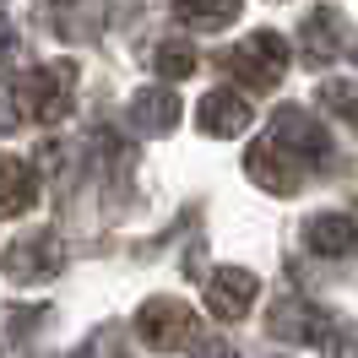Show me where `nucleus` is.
<instances>
[{
  "instance_id": "nucleus-17",
  "label": "nucleus",
  "mask_w": 358,
  "mask_h": 358,
  "mask_svg": "<svg viewBox=\"0 0 358 358\" xmlns=\"http://www.w3.org/2000/svg\"><path fill=\"white\" fill-rule=\"evenodd\" d=\"M44 320H49L44 304H38V310H6V315H0V331L11 336V342H22V336L33 331V326H44Z\"/></svg>"
},
{
  "instance_id": "nucleus-4",
  "label": "nucleus",
  "mask_w": 358,
  "mask_h": 358,
  "mask_svg": "<svg viewBox=\"0 0 358 358\" xmlns=\"http://www.w3.org/2000/svg\"><path fill=\"white\" fill-rule=\"evenodd\" d=\"M60 261H66V245H60V234H49V228H38V234H27V239H17V245L6 250L11 282H44V277L60 271Z\"/></svg>"
},
{
  "instance_id": "nucleus-1",
  "label": "nucleus",
  "mask_w": 358,
  "mask_h": 358,
  "mask_svg": "<svg viewBox=\"0 0 358 358\" xmlns=\"http://www.w3.org/2000/svg\"><path fill=\"white\" fill-rule=\"evenodd\" d=\"M71 98H76V60H55L17 82V109L38 125H60L71 114Z\"/></svg>"
},
{
  "instance_id": "nucleus-9",
  "label": "nucleus",
  "mask_w": 358,
  "mask_h": 358,
  "mask_svg": "<svg viewBox=\"0 0 358 358\" xmlns=\"http://www.w3.org/2000/svg\"><path fill=\"white\" fill-rule=\"evenodd\" d=\"M304 239H310L315 255L342 261V255H353V250H358V223L348 217V212H315L310 223H304Z\"/></svg>"
},
{
  "instance_id": "nucleus-13",
  "label": "nucleus",
  "mask_w": 358,
  "mask_h": 358,
  "mask_svg": "<svg viewBox=\"0 0 358 358\" xmlns=\"http://www.w3.org/2000/svg\"><path fill=\"white\" fill-rule=\"evenodd\" d=\"M33 201H38L33 169L17 163V157H0V217H17V212H27Z\"/></svg>"
},
{
  "instance_id": "nucleus-2",
  "label": "nucleus",
  "mask_w": 358,
  "mask_h": 358,
  "mask_svg": "<svg viewBox=\"0 0 358 358\" xmlns=\"http://www.w3.org/2000/svg\"><path fill=\"white\" fill-rule=\"evenodd\" d=\"M288 38H277V33H250L239 44L228 49V76L234 82H245V87H277L282 76H288Z\"/></svg>"
},
{
  "instance_id": "nucleus-20",
  "label": "nucleus",
  "mask_w": 358,
  "mask_h": 358,
  "mask_svg": "<svg viewBox=\"0 0 358 358\" xmlns=\"http://www.w3.org/2000/svg\"><path fill=\"white\" fill-rule=\"evenodd\" d=\"M196 358H201V353H196ZM206 358H223V353H206Z\"/></svg>"
},
{
  "instance_id": "nucleus-8",
  "label": "nucleus",
  "mask_w": 358,
  "mask_h": 358,
  "mask_svg": "<svg viewBox=\"0 0 358 358\" xmlns=\"http://www.w3.org/2000/svg\"><path fill=\"white\" fill-rule=\"evenodd\" d=\"M271 141H277V147H293L299 157H326L331 152L326 131H320L304 109H293V103H282V109L271 114Z\"/></svg>"
},
{
  "instance_id": "nucleus-11",
  "label": "nucleus",
  "mask_w": 358,
  "mask_h": 358,
  "mask_svg": "<svg viewBox=\"0 0 358 358\" xmlns=\"http://www.w3.org/2000/svg\"><path fill=\"white\" fill-rule=\"evenodd\" d=\"M196 125H201L206 136H245V125H250V103L239 98V92L217 87V92H206V98H201Z\"/></svg>"
},
{
  "instance_id": "nucleus-15",
  "label": "nucleus",
  "mask_w": 358,
  "mask_h": 358,
  "mask_svg": "<svg viewBox=\"0 0 358 358\" xmlns=\"http://www.w3.org/2000/svg\"><path fill=\"white\" fill-rule=\"evenodd\" d=\"M315 103H320L326 114H336V120L358 125V82H348V76H326L320 92H315Z\"/></svg>"
},
{
  "instance_id": "nucleus-6",
  "label": "nucleus",
  "mask_w": 358,
  "mask_h": 358,
  "mask_svg": "<svg viewBox=\"0 0 358 358\" xmlns=\"http://www.w3.org/2000/svg\"><path fill=\"white\" fill-rule=\"evenodd\" d=\"M245 169H250V179H255L261 190H271V196H293V190L304 185L299 157H288V147H277V141H255L245 152Z\"/></svg>"
},
{
  "instance_id": "nucleus-5",
  "label": "nucleus",
  "mask_w": 358,
  "mask_h": 358,
  "mask_svg": "<svg viewBox=\"0 0 358 358\" xmlns=\"http://www.w3.org/2000/svg\"><path fill=\"white\" fill-rule=\"evenodd\" d=\"M266 331L277 342H293V348H304V342H320V336H331V315L310 304V299H277L266 315Z\"/></svg>"
},
{
  "instance_id": "nucleus-21",
  "label": "nucleus",
  "mask_w": 358,
  "mask_h": 358,
  "mask_svg": "<svg viewBox=\"0 0 358 358\" xmlns=\"http://www.w3.org/2000/svg\"><path fill=\"white\" fill-rule=\"evenodd\" d=\"M76 358H92V353H76Z\"/></svg>"
},
{
  "instance_id": "nucleus-12",
  "label": "nucleus",
  "mask_w": 358,
  "mask_h": 358,
  "mask_svg": "<svg viewBox=\"0 0 358 358\" xmlns=\"http://www.w3.org/2000/svg\"><path fill=\"white\" fill-rule=\"evenodd\" d=\"M299 33H304V55H310V60H336V55L348 49V22L336 17L331 6H315Z\"/></svg>"
},
{
  "instance_id": "nucleus-19",
  "label": "nucleus",
  "mask_w": 358,
  "mask_h": 358,
  "mask_svg": "<svg viewBox=\"0 0 358 358\" xmlns=\"http://www.w3.org/2000/svg\"><path fill=\"white\" fill-rule=\"evenodd\" d=\"M0 131H17V103L11 98H0Z\"/></svg>"
},
{
  "instance_id": "nucleus-18",
  "label": "nucleus",
  "mask_w": 358,
  "mask_h": 358,
  "mask_svg": "<svg viewBox=\"0 0 358 358\" xmlns=\"http://www.w3.org/2000/svg\"><path fill=\"white\" fill-rule=\"evenodd\" d=\"M326 358H358V326H331Z\"/></svg>"
},
{
  "instance_id": "nucleus-7",
  "label": "nucleus",
  "mask_w": 358,
  "mask_h": 358,
  "mask_svg": "<svg viewBox=\"0 0 358 358\" xmlns=\"http://www.w3.org/2000/svg\"><path fill=\"white\" fill-rule=\"evenodd\" d=\"M255 293H261L255 271L223 266V271H212V282H206V310L217 315V320H245L250 304H255Z\"/></svg>"
},
{
  "instance_id": "nucleus-16",
  "label": "nucleus",
  "mask_w": 358,
  "mask_h": 358,
  "mask_svg": "<svg viewBox=\"0 0 358 358\" xmlns=\"http://www.w3.org/2000/svg\"><path fill=\"white\" fill-rule=\"evenodd\" d=\"M152 66H157V76H163V82H185V76L196 71V49L185 44V38H163V44H157V55H152Z\"/></svg>"
},
{
  "instance_id": "nucleus-14",
  "label": "nucleus",
  "mask_w": 358,
  "mask_h": 358,
  "mask_svg": "<svg viewBox=\"0 0 358 358\" xmlns=\"http://www.w3.org/2000/svg\"><path fill=\"white\" fill-rule=\"evenodd\" d=\"M239 17V0H179V22L190 33H223Z\"/></svg>"
},
{
  "instance_id": "nucleus-3",
  "label": "nucleus",
  "mask_w": 358,
  "mask_h": 358,
  "mask_svg": "<svg viewBox=\"0 0 358 358\" xmlns=\"http://www.w3.org/2000/svg\"><path fill=\"white\" fill-rule=\"evenodd\" d=\"M136 336L157 348V353H174L179 342H190L196 336V315L185 299H147L141 310H136Z\"/></svg>"
},
{
  "instance_id": "nucleus-10",
  "label": "nucleus",
  "mask_w": 358,
  "mask_h": 358,
  "mask_svg": "<svg viewBox=\"0 0 358 358\" xmlns=\"http://www.w3.org/2000/svg\"><path fill=\"white\" fill-rule=\"evenodd\" d=\"M131 125L141 136H169L179 125V98H174V87H136L131 92Z\"/></svg>"
},
{
  "instance_id": "nucleus-22",
  "label": "nucleus",
  "mask_w": 358,
  "mask_h": 358,
  "mask_svg": "<svg viewBox=\"0 0 358 358\" xmlns=\"http://www.w3.org/2000/svg\"><path fill=\"white\" fill-rule=\"evenodd\" d=\"M44 6H49V0H44Z\"/></svg>"
}]
</instances>
